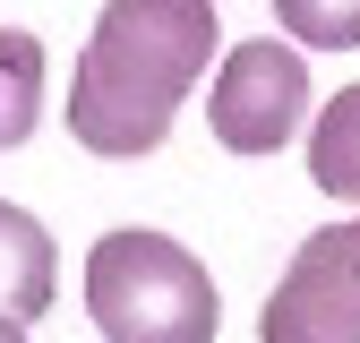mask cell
Here are the masks:
<instances>
[{"mask_svg":"<svg viewBox=\"0 0 360 343\" xmlns=\"http://www.w3.org/2000/svg\"><path fill=\"white\" fill-rule=\"evenodd\" d=\"M214 43V0H103L69 77V138L112 163L155 155L172 138V112L206 77Z\"/></svg>","mask_w":360,"mask_h":343,"instance_id":"6da1fadb","label":"cell"},{"mask_svg":"<svg viewBox=\"0 0 360 343\" xmlns=\"http://www.w3.org/2000/svg\"><path fill=\"white\" fill-rule=\"evenodd\" d=\"M86 318L103 343H214L223 292L172 232H103L86 249Z\"/></svg>","mask_w":360,"mask_h":343,"instance_id":"7a4b0ae2","label":"cell"},{"mask_svg":"<svg viewBox=\"0 0 360 343\" xmlns=\"http://www.w3.org/2000/svg\"><path fill=\"white\" fill-rule=\"evenodd\" d=\"M206 120H214L223 155L292 146L300 120H309V60H300V43H275V34L232 43L223 69H214V86H206Z\"/></svg>","mask_w":360,"mask_h":343,"instance_id":"3957f363","label":"cell"},{"mask_svg":"<svg viewBox=\"0 0 360 343\" xmlns=\"http://www.w3.org/2000/svg\"><path fill=\"white\" fill-rule=\"evenodd\" d=\"M257 343H360V214L292 249L283 283L257 309Z\"/></svg>","mask_w":360,"mask_h":343,"instance_id":"277c9868","label":"cell"},{"mask_svg":"<svg viewBox=\"0 0 360 343\" xmlns=\"http://www.w3.org/2000/svg\"><path fill=\"white\" fill-rule=\"evenodd\" d=\"M60 300V249H52V232L34 224L26 206H9L0 198V318H43Z\"/></svg>","mask_w":360,"mask_h":343,"instance_id":"5b68a950","label":"cell"},{"mask_svg":"<svg viewBox=\"0 0 360 343\" xmlns=\"http://www.w3.org/2000/svg\"><path fill=\"white\" fill-rule=\"evenodd\" d=\"M309 181L335 206H360V86H343L309 129Z\"/></svg>","mask_w":360,"mask_h":343,"instance_id":"8992f818","label":"cell"},{"mask_svg":"<svg viewBox=\"0 0 360 343\" xmlns=\"http://www.w3.org/2000/svg\"><path fill=\"white\" fill-rule=\"evenodd\" d=\"M34 120H43V43L0 26V155L26 146Z\"/></svg>","mask_w":360,"mask_h":343,"instance_id":"52a82bcc","label":"cell"},{"mask_svg":"<svg viewBox=\"0 0 360 343\" xmlns=\"http://www.w3.org/2000/svg\"><path fill=\"white\" fill-rule=\"evenodd\" d=\"M275 18L309 52H352L360 43V0H275Z\"/></svg>","mask_w":360,"mask_h":343,"instance_id":"ba28073f","label":"cell"},{"mask_svg":"<svg viewBox=\"0 0 360 343\" xmlns=\"http://www.w3.org/2000/svg\"><path fill=\"white\" fill-rule=\"evenodd\" d=\"M0 343H26V326H18V318H0Z\"/></svg>","mask_w":360,"mask_h":343,"instance_id":"9c48e42d","label":"cell"}]
</instances>
